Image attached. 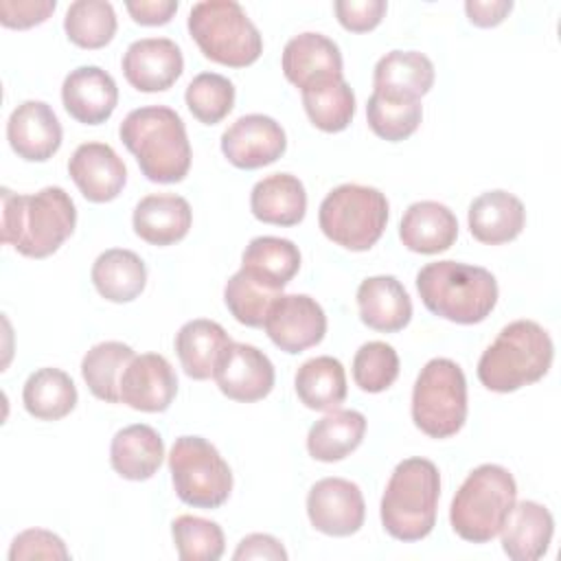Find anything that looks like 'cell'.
Wrapping results in <instances>:
<instances>
[{
	"mask_svg": "<svg viewBox=\"0 0 561 561\" xmlns=\"http://www.w3.org/2000/svg\"><path fill=\"white\" fill-rule=\"evenodd\" d=\"M412 421L430 438H449L467 421V379L462 368L447 359H430L412 390Z\"/></svg>",
	"mask_w": 561,
	"mask_h": 561,
	"instance_id": "9",
	"label": "cell"
},
{
	"mask_svg": "<svg viewBox=\"0 0 561 561\" xmlns=\"http://www.w3.org/2000/svg\"><path fill=\"white\" fill-rule=\"evenodd\" d=\"M134 357L136 353L129 344L114 340L94 344L81 359V377L96 399L118 403L121 377Z\"/></svg>",
	"mask_w": 561,
	"mask_h": 561,
	"instance_id": "35",
	"label": "cell"
},
{
	"mask_svg": "<svg viewBox=\"0 0 561 561\" xmlns=\"http://www.w3.org/2000/svg\"><path fill=\"white\" fill-rule=\"evenodd\" d=\"M175 394V370L158 353L136 355L121 377V401L138 412H164Z\"/></svg>",
	"mask_w": 561,
	"mask_h": 561,
	"instance_id": "17",
	"label": "cell"
},
{
	"mask_svg": "<svg viewBox=\"0 0 561 561\" xmlns=\"http://www.w3.org/2000/svg\"><path fill=\"white\" fill-rule=\"evenodd\" d=\"M188 33L206 59L245 68L263 53V37L234 0H204L188 13Z\"/></svg>",
	"mask_w": 561,
	"mask_h": 561,
	"instance_id": "7",
	"label": "cell"
},
{
	"mask_svg": "<svg viewBox=\"0 0 561 561\" xmlns=\"http://www.w3.org/2000/svg\"><path fill=\"white\" fill-rule=\"evenodd\" d=\"M66 112L83 125L105 123L118 103V88L110 72L99 66H79L70 70L61 85Z\"/></svg>",
	"mask_w": 561,
	"mask_h": 561,
	"instance_id": "20",
	"label": "cell"
},
{
	"mask_svg": "<svg viewBox=\"0 0 561 561\" xmlns=\"http://www.w3.org/2000/svg\"><path fill=\"white\" fill-rule=\"evenodd\" d=\"M241 270L263 287L280 291L300 270V250L289 239L254 237L243 250Z\"/></svg>",
	"mask_w": 561,
	"mask_h": 561,
	"instance_id": "29",
	"label": "cell"
},
{
	"mask_svg": "<svg viewBox=\"0 0 561 561\" xmlns=\"http://www.w3.org/2000/svg\"><path fill=\"white\" fill-rule=\"evenodd\" d=\"M26 412L39 421H59L77 405V388L61 368H39L28 375L22 388Z\"/></svg>",
	"mask_w": 561,
	"mask_h": 561,
	"instance_id": "33",
	"label": "cell"
},
{
	"mask_svg": "<svg viewBox=\"0 0 561 561\" xmlns=\"http://www.w3.org/2000/svg\"><path fill=\"white\" fill-rule=\"evenodd\" d=\"M416 289L434 316L456 324L482 322L497 302L495 276L480 265L458 261H436L421 267Z\"/></svg>",
	"mask_w": 561,
	"mask_h": 561,
	"instance_id": "3",
	"label": "cell"
},
{
	"mask_svg": "<svg viewBox=\"0 0 561 561\" xmlns=\"http://www.w3.org/2000/svg\"><path fill=\"white\" fill-rule=\"evenodd\" d=\"M296 394L309 408L318 412H331L346 399V373L340 359L320 355L307 359L296 373Z\"/></svg>",
	"mask_w": 561,
	"mask_h": 561,
	"instance_id": "34",
	"label": "cell"
},
{
	"mask_svg": "<svg viewBox=\"0 0 561 561\" xmlns=\"http://www.w3.org/2000/svg\"><path fill=\"white\" fill-rule=\"evenodd\" d=\"M399 377L397 351L379 340L366 342L353 357V379L364 392H383Z\"/></svg>",
	"mask_w": 561,
	"mask_h": 561,
	"instance_id": "42",
	"label": "cell"
},
{
	"mask_svg": "<svg viewBox=\"0 0 561 561\" xmlns=\"http://www.w3.org/2000/svg\"><path fill=\"white\" fill-rule=\"evenodd\" d=\"M171 535L182 561H217L226 548L219 524L195 515L175 517Z\"/></svg>",
	"mask_w": 561,
	"mask_h": 561,
	"instance_id": "39",
	"label": "cell"
},
{
	"mask_svg": "<svg viewBox=\"0 0 561 561\" xmlns=\"http://www.w3.org/2000/svg\"><path fill=\"white\" fill-rule=\"evenodd\" d=\"M234 561H243V559H267V561H285L287 559V550L283 548V543L265 533H252L248 537H243L232 554Z\"/></svg>",
	"mask_w": 561,
	"mask_h": 561,
	"instance_id": "46",
	"label": "cell"
},
{
	"mask_svg": "<svg viewBox=\"0 0 561 561\" xmlns=\"http://www.w3.org/2000/svg\"><path fill=\"white\" fill-rule=\"evenodd\" d=\"M399 237L412 252L438 254L456 243L458 219L440 202H414L401 217Z\"/></svg>",
	"mask_w": 561,
	"mask_h": 561,
	"instance_id": "24",
	"label": "cell"
},
{
	"mask_svg": "<svg viewBox=\"0 0 561 561\" xmlns=\"http://www.w3.org/2000/svg\"><path fill=\"white\" fill-rule=\"evenodd\" d=\"M359 318L368 329L397 333L412 320V300L394 276H370L357 287Z\"/></svg>",
	"mask_w": 561,
	"mask_h": 561,
	"instance_id": "25",
	"label": "cell"
},
{
	"mask_svg": "<svg viewBox=\"0 0 561 561\" xmlns=\"http://www.w3.org/2000/svg\"><path fill=\"white\" fill-rule=\"evenodd\" d=\"M230 342L232 340L221 324H217L215 320L197 318L182 324L175 333V353L184 373L191 379L202 381L213 377L217 359Z\"/></svg>",
	"mask_w": 561,
	"mask_h": 561,
	"instance_id": "30",
	"label": "cell"
},
{
	"mask_svg": "<svg viewBox=\"0 0 561 561\" xmlns=\"http://www.w3.org/2000/svg\"><path fill=\"white\" fill-rule=\"evenodd\" d=\"M467 221L473 239L486 245H500L519 237L526 226V208L508 191H486L471 202Z\"/></svg>",
	"mask_w": 561,
	"mask_h": 561,
	"instance_id": "21",
	"label": "cell"
},
{
	"mask_svg": "<svg viewBox=\"0 0 561 561\" xmlns=\"http://www.w3.org/2000/svg\"><path fill=\"white\" fill-rule=\"evenodd\" d=\"M511 9H513L511 0H469V2H465L469 22L476 26H482V28L502 24L506 20V15L511 13Z\"/></svg>",
	"mask_w": 561,
	"mask_h": 561,
	"instance_id": "48",
	"label": "cell"
},
{
	"mask_svg": "<svg viewBox=\"0 0 561 561\" xmlns=\"http://www.w3.org/2000/svg\"><path fill=\"white\" fill-rule=\"evenodd\" d=\"M434 85V64L419 50H390L373 72V92L388 99H416Z\"/></svg>",
	"mask_w": 561,
	"mask_h": 561,
	"instance_id": "26",
	"label": "cell"
},
{
	"mask_svg": "<svg viewBox=\"0 0 561 561\" xmlns=\"http://www.w3.org/2000/svg\"><path fill=\"white\" fill-rule=\"evenodd\" d=\"M64 31L79 48H103L116 33V13L105 0H77L66 11Z\"/></svg>",
	"mask_w": 561,
	"mask_h": 561,
	"instance_id": "37",
	"label": "cell"
},
{
	"mask_svg": "<svg viewBox=\"0 0 561 561\" xmlns=\"http://www.w3.org/2000/svg\"><path fill=\"white\" fill-rule=\"evenodd\" d=\"M440 497L438 467L427 458L401 460L381 495V524L399 541H421L436 524Z\"/></svg>",
	"mask_w": 561,
	"mask_h": 561,
	"instance_id": "5",
	"label": "cell"
},
{
	"mask_svg": "<svg viewBox=\"0 0 561 561\" xmlns=\"http://www.w3.org/2000/svg\"><path fill=\"white\" fill-rule=\"evenodd\" d=\"M2 243L22 256L46 259L75 232L77 208L61 186H44L33 195L2 188Z\"/></svg>",
	"mask_w": 561,
	"mask_h": 561,
	"instance_id": "1",
	"label": "cell"
},
{
	"mask_svg": "<svg viewBox=\"0 0 561 561\" xmlns=\"http://www.w3.org/2000/svg\"><path fill=\"white\" fill-rule=\"evenodd\" d=\"M302 105L309 121L327 134L346 129L355 116V94L344 79L305 90Z\"/></svg>",
	"mask_w": 561,
	"mask_h": 561,
	"instance_id": "36",
	"label": "cell"
},
{
	"mask_svg": "<svg viewBox=\"0 0 561 561\" xmlns=\"http://www.w3.org/2000/svg\"><path fill=\"white\" fill-rule=\"evenodd\" d=\"M252 215L263 224L296 226L307 213V193L291 173H272L259 180L250 193Z\"/></svg>",
	"mask_w": 561,
	"mask_h": 561,
	"instance_id": "28",
	"label": "cell"
},
{
	"mask_svg": "<svg viewBox=\"0 0 561 561\" xmlns=\"http://www.w3.org/2000/svg\"><path fill=\"white\" fill-rule=\"evenodd\" d=\"M278 296L280 291L263 287L243 270L234 272L224 287V300L228 311L237 322L245 327H263L267 311Z\"/></svg>",
	"mask_w": 561,
	"mask_h": 561,
	"instance_id": "41",
	"label": "cell"
},
{
	"mask_svg": "<svg viewBox=\"0 0 561 561\" xmlns=\"http://www.w3.org/2000/svg\"><path fill=\"white\" fill-rule=\"evenodd\" d=\"M184 70L180 46L169 37H145L127 46L123 75L138 92L169 90Z\"/></svg>",
	"mask_w": 561,
	"mask_h": 561,
	"instance_id": "15",
	"label": "cell"
},
{
	"mask_svg": "<svg viewBox=\"0 0 561 561\" xmlns=\"http://www.w3.org/2000/svg\"><path fill=\"white\" fill-rule=\"evenodd\" d=\"M162 436L145 423H134L118 430L110 445L112 469L125 480H149L162 465Z\"/></svg>",
	"mask_w": 561,
	"mask_h": 561,
	"instance_id": "27",
	"label": "cell"
},
{
	"mask_svg": "<svg viewBox=\"0 0 561 561\" xmlns=\"http://www.w3.org/2000/svg\"><path fill=\"white\" fill-rule=\"evenodd\" d=\"M55 0H2L0 2V22L7 28H31L42 24L55 11Z\"/></svg>",
	"mask_w": 561,
	"mask_h": 561,
	"instance_id": "45",
	"label": "cell"
},
{
	"mask_svg": "<svg viewBox=\"0 0 561 561\" xmlns=\"http://www.w3.org/2000/svg\"><path fill=\"white\" fill-rule=\"evenodd\" d=\"M318 224L333 243L351 252L370 250L386 230L388 199L373 186H335L320 204Z\"/></svg>",
	"mask_w": 561,
	"mask_h": 561,
	"instance_id": "8",
	"label": "cell"
},
{
	"mask_svg": "<svg viewBox=\"0 0 561 561\" xmlns=\"http://www.w3.org/2000/svg\"><path fill=\"white\" fill-rule=\"evenodd\" d=\"M366 416L357 410H331L309 427L307 451L320 462H337L351 456L364 440Z\"/></svg>",
	"mask_w": 561,
	"mask_h": 561,
	"instance_id": "31",
	"label": "cell"
},
{
	"mask_svg": "<svg viewBox=\"0 0 561 561\" xmlns=\"http://www.w3.org/2000/svg\"><path fill=\"white\" fill-rule=\"evenodd\" d=\"M125 7L131 20L142 26H162L178 11L175 0H129Z\"/></svg>",
	"mask_w": 561,
	"mask_h": 561,
	"instance_id": "47",
	"label": "cell"
},
{
	"mask_svg": "<svg viewBox=\"0 0 561 561\" xmlns=\"http://www.w3.org/2000/svg\"><path fill=\"white\" fill-rule=\"evenodd\" d=\"M184 101L191 114L204 125H217L234 105V85L217 72H199L188 85Z\"/></svg>",
	"mask_w": 561,
	"mask_h": 561,
	"instance_id": "40",
	"label": "cell"
},
{
	"mask_svg": "<svg viewBox=\"0 0 561 561\" xmlns=\"http://www.w3.org/2000/svg\"><path fill=\"white\" fill-rule=\"evenodd\" d=\"M554 533L552 513L533 502H515L502 524V548L513 561H537L541 559Z\"/></svg>",
	"mask_w": 561,
	"mask_h": 561,
	"instance_id": "23",
	"label": "cell"
},
{
	"mask_svg": "<svg viewBox=\"0 0 561 561\" xmlns=\"http://www.w3.org/2000/svg\"><path fill=\"white\" fill-rule=\"evenodd\" d=\"M61 125L53 107L44 101L20 103L7 123L11 149L28 162H46L61 147Z\"/></svg>",
	"mask_w": 561,
	"mask_h": 561,
	"instance_id": "19",
	"label": "cell"
},
{
	"mask_svg": "<svg viewBox=\"0 0 561 561\" xmlns=\"http://www.w3.org/2000/svg\"><path fill=\"white\" fill-rule=\"evenodd\" d=\"M368 127L388 142L410 138L423 118L421 101L416 99H388L377 92L366 103Z\"/></svg>",
	"mask_w": 561,
	"mask_h": 561,
	"instance_id": "38",
	"label": "cell"
},
{
	"mask_svg": "<svg viewBox=\"0 0 561 561\" xmlns=\"http://www.w3.org/2000/svg\"><path fill=\"white\" fill-rule=\"evenodd\" d=\"M515 502L517 484L513 473L500 465H480L465 478L451 500V528L465 541L486 543L500 535Z\"/></svg>",
	"mask_w": 561,
	"mask_h": 561,
	"instance_id": "6",
	"label": "cell"
},
{
	"mask_svg": "<svg viewBox=\"0 0 561 561\" xmlns=\"http://www.w3.org/2000/svg\"><path fill=\"white\" fill-rule=\"evenodd\" d=\"M11 561H26V559H70V552L64 543V539L50 530L44 528H28L20 533L9 548Z\"/></svg>",
	"mask_w": 561,
	"mask_h": 561,
	"instance_id": "43",
	"label": "cell"
},
{
	"mask_svg": "<svg viewBox=\"0 0 561 561\" xmlns=\"http://www.w3.org/2000/svg\"><path fill=\"white\" fill-rule=\"evenodd\" d=\"M287 149L280 123L265 114H245L221 134V151L237 169H261L276 162Z\"/></svg>",
	"mask_w": 561,
	"mask_h": 561,
	"instance_id": "14",
	"label": "cell"
},
{
	"mask_svg": "<svg viewBox=\"0 0 561 561\" xmlns=\"http://www.w3.org/2000/svg\"><path fill=\"white\" fill-rule=\"evenodd\" d=\"M283 72L289 83L302 92L335 79L342 75V53L333 39L322 33H300L291 37L283 48Z\"/></svg>",
	"mask_w": 561,
	"mask_h": 561,
	"instance_id": "16",
	"label": "cell"
},
{
	"mask_svg": "<svg viewBox=\"0 0 561 561\" xmlns=\"http://www.w3.org/2000/svg\"><path fill=\"white\" fill-rule=\"evenodd\" d=\"M548 331L533 320L506 324L478 362V379L493 392H515L539 381L552 366Z\"/></svg>",
	"mask_w": 561,
	"mask_h": 561,
	"instance_id": "4",
	"label": "cell"
},
{
	"mask_svg": "<svg viewBox=\"0 0 561 561\" xmlns=\"http://www.w3.org/2000/svg\"><path fill=\"white\" fill-rule=\"evenodd\" d=\"M123 145L136 156L142 175L158 184L182 182L191 169V145L180 114L167 105L131 110L121 127Z\"/></svg>",
	"mask_w": 561,
	"mask_h": 561,
	"instance_id": "2",
	"label": "cell"
},
{
	"mask_svg": "<svg viewBox=\"0 0 561 561\" xmlns=\"http://www.w3.org/2000/svg\"><path fill=\"white\" fill-rule=\"evenodd\" d=\"M263 327L280 351L296 355L322 342L327 316L307 294H280L272 302Z\"/></svg>",
	"mask_w": 561,
	"mask_h": 561,
	"instance_id": "11",
	"label": "cell"
},
{
	"mask_svg": "<svg viewBox=\"0 0 561 561\" xmlns=\"http://www.w3.org/2000/svg\"><path fill=\"white\" fill-rule=\"evenodd\" d=\"M90 276L96 291L110 302H131L147 285V267L142 259L125 248L101 252Z\"/></svg>",
	"mask_w": 561,
	"mask_h": 561,
	"instance_id": "32",
	"label": "cell"
},
{
	"mask_svg": "<svg viewBox=\"0 0 561 561\" xmlns=\"http://www.w3.org/2000/svg\"><path fill=\"white\" fill-rule=\"evenodd\" d=\"M68 173L88 202L105 204L121 195L127 169L118 153L105 142H83L68 160Z\"/></svg>",
	"mask_w": 561,
	"mask_h": 561,
	"instance_id": "18",
	"label": "cell"
},
{
	"mask_svg": "<svg viewBox=\"0 0 561 561\" xmlns=\"http://www.w3.org/2000/svg\"><path fill=\"white\" fill-rule=\"evenodd\" d=\"M134 232L151 245H173L182 241L193 224L188 202L175 193L142 197L134 208Z\"/></svg>",
	"mask_w": 561,
	"mask_h": 561,
	"instance_id": "22",
	"label": "cell"
},
{
	"mask_svg": "<svg viewBox=\"0 0 561 561\" xmlns=\"http://www.w3.org/2000/svg\"><path fill=\"white\" fill-rule=\"evenodd\" d=\"M307 515L316 530L348 537L364 526L366 504L359 486L344 478H322L307 495Z\"/></svg>",
	"mask_w": 561,
	"mask_h": 561,
	"instance_id": "12",
	"label": "cell"
},
{
	"mask_svg": "<svg viewBox=\"0 0 561 561\" xmlns=\"http://www.w3.org/2000/svg\"><path fill=\"white\" fill-rule=\"evenodd\" d=\"M337 22L351 33L373 31L386 15L388 4L383 0H337L333 4Z\"/></svg>",
	"mask_w": 561,
	"mask_h": 561,
	"instance_id": "44",
	"label": "cell"
},
{
	"mask_svg": "<svg viewBox=\"0 0 561 561\" xmlns=\"http://www.w3.org/2000/svg\"><path fill=\"white\" fill-rule=\"evenodd\" d=\"M219 390L241 403L265 399L274 388V364L252 344L230 342L213 373Z\"/></svg>",
	"mask_w": 561,
	"mask_h": 561,
	"instance_id": "13",
	"label": "cell"
},
{
	"mask_svg": "<svg viewBox=\"0 0 561 561\" xmlns=\"http://www.w3.org/2000/svg\"><path fill=\"white\" fill-rule=\"evenodd\" d=\"M178 497L195 508H217L232 491V471L217 447L202 436H180L169 451Z\"/></svg>",
	"mask_w": 561,
	"mask_h": 561,
	"instance_id": "10",
	"label": "cell"
}]
</instances>
